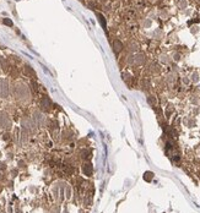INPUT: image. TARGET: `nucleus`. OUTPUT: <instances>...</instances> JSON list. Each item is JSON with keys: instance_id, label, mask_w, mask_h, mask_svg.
Instances as JSON below:
<instances>
[{"instance_id": "nucleus-1", "label": "nucleus", "mask_w": 200, "mask_h": 213, "mask_svg": "<svg viewBox=\"0 0 200 213\" xmlns=\"http://www.w3.org/2000/svg\"><path fill=\"white\" fill-rule=\"evenodd\" d=\"M133 60L130 61V63H135V64H144V61H145V55L144 54H136L134 56H131Z\"/></svg>"}, {"instance_id": "nucleus-2", "label": "nucleus", "mask_w": 200, "mask_h": 213, "mask_svg": "<svg viewBox=\"0 0 200 213\" xmlns=\"http://www.w3.org/2000/svg\"><path fill=\"white\" fill-rule=\"evenodd\" d=\"M113 47H114V50H115V53H119V51L122 50V48H123V44L119 42V40H114V43H113Z\"/></svg>"}, {"instance_id": "nucleus-3", "label": "nucleus", "mask_w": 200, "mask_h": 213, "mask_svg": "<svg viewBox=\"0 0 200 213\" xmlns=\"http://www.w3.org/2000/svg\"><path fill=\"white\" fill-rule=\"evenodd\" d=\"M5 25H8V26H12V22L10 21V20H8V18H4V21H3Z\"/></svg>"}, {"instance_id": "nucleus-4", "label": "nucleus", "mask_w": 200, "mask_h": 213, "mask_svg": "<svg viewBox=\"0 0 200 213\" xmlns=\"http://www.w3.org/2000/svg\"><path fill=\"white\" fill-rule=\"evenodd\" d=\"M130 47H131V48H130V50H137V45H136L135 43H133Z\"/></svg>"}]
</instances>
